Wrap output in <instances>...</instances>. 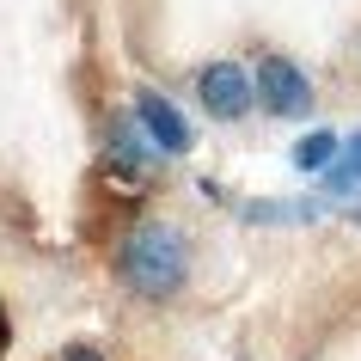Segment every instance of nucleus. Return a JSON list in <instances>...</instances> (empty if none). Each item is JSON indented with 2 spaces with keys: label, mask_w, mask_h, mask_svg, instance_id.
<instances>
[{
  "label": "nucleus",
  "mask_w": 361,
  "mask_h": 361,
  "mask_svg": "<svg viewBox=\"0 0 361 361\" xmlns=\"http://www.w3.org/2000/svg\"><path fill=\"white\" fill-rule=\"evenodd\" d=\"M123 282L147 300H171L178 288L190 282V245L184 233L166 227V221H141L123 245Z\"/></svg>",
  "instance_id": "1"
},
{
  "label": "nucleus",
  "mask_w": 361,
  "mask_h": 361,
  "mask_svg": "<svg viewBox=\"0 0 361 361\" xmlns=\"http://www.w3.org/2000/svg\"><path fill=\"white\" fill-rule=\"evenodd\" d=\"M196 98L209 104V116L239 123V116L257 104V74H245L239 61H209V68H202V80H196Z\"/></svg>",
  "instance_id": "2"
},
{
  "label": "nucleus",
  "mask_w": 361,
  "mask_h": 361,
  "mask_svg": "<svg viewBox=\"0 0 361 361\" xmlns=\"http://www.w3.org/2000/svg\"><path fill=\"white\" fill-rule=\"evenodd\" d=\"M257 104H264L269 116L294 123V116L312 111V86H306V74H300L288 56H269L264 68H257Z\"/></svg>",
  "instance_id": "3"
},
{
  "label": "nucleus",
  "mask_w": 361,
  "mask_h": 361,
  "mask_svg": "<svg viewBox=\"0 0 361 361\" xmlns=\"http://www.w3.org/2000/svg\"><path fill=\"white\" fill-rule=\"evenodd\" d=\"M135 123L147 129V141H153L159 153H190V141H196L190 123H184V111H178L166 92H153V86L135 92Z\"/></svg>",
  "instance_id": "4"
},
{
  "label": "nucleus",
  "mask_w": 361,
  "mask_h": 361,
  "mask_svg": "<svg viewBox=\"0 0 361 361\" xmlns=\"http://www.w3.org/2000/svg\"><path fill=\"white\" fill-rule=\"evenodd\" d=\"M337 153H343L337 135H331V129H312V135H300V141H294V166H300V171H324Z\"/></svg>",
  "instance_id": "5"
},
{
  "label": "nucleus",
  "mask_w": 361,
  "mask_h": 361,
  "mask_svg": "<svg viewBox=\"0 0 361 361\" xmlns=\"http://www.w3.org/2000/svg\"><path fill=\"white\" fill-rule=\"evenodd\" d=\"M319 202H251L245 221H319Z\"/></svg>",
  "instance_id": "6"
},
{
  "label": "nucleus",
  "mask_w": 361,
  "mask_h": 361,
  "mask_svg": "<svg viewBox=\"0 0 361 361\" xmlns=\"http://www.w3.org/2000/svg\"><path fill=\"white\" fill-rule=\"evenodd\" d=\"M61 361H104V355H98L92 343H68V349H61Z\"/></svg>",
  "instance_id": "7"
},
{
  "label": "nucleus",
  "mask_w": 361,
  "mask_h": 361,
  "mask_svg": "<svg viewBox=\"0 0 361 361\" xmlns=\"http://www.w3.org/2000/svg\"><path fill=\"white\" fill-rule=\"evenodd\" d=\"M6 343H13V324H6V312H0V355H6Z\"/></svg>",
  "instance_id": "8"
}]
</instances>
